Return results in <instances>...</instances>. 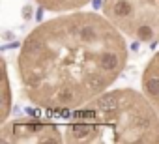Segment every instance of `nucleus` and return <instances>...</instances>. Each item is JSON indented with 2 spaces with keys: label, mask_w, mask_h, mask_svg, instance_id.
Wrapping results in <instances>:
<instances>
[{
  "label": "nucleus",
  "mask_w": 159,
  "mask_h": 144,
  "mask_svg": "<svg viewBox=\"0 0 159 144\" xmlns=\"http://www.w3.org/2000/svg\"><path fill=\"white\" fill-rule=\"evenodd\" d=\"M124 32L92 11L64 13L36 26L17 67L26 97L45 109H79L107 92L127 64Z\"/></svg>",
  "instance_id": "nucleus-1"
},
{
  "label": "nucleus",
  "mask_w": 159,
  "mask_h": 144,
  "mask_svg": "<svg viewBox=\"0 0 159 144\" xmlns=\"http://www.w3.org/2000/svg\"><path fill=\"white\" fill-rule=\"evenodd\" d=\"M60 131L62 142L75 144H155L159 142V112L144 94L122 88L75 109Z\"/></svg>",
  "instance_id": "nucleus-2"
},
{
  "label": "nucleus",
  "mask_w": 159,
  "mask_h": 144,
  "mask_svg": "<svg viewBox=\"0 0 159 144\" xmlns=\"http://www.w3.org/2000/svg\"><path fill=\"white\" fill-rule=\"evenodd\" d=\"M103 13L125 36L159 41V0H105Z\"/></svg>",
  "instance_id": "nucleus-3"
},
{
  "label": "nucleus",
  "mask_w": 159,
  "mask_h": 144,
  "mask_svg": "<svg viewBox=\"0 0 159 144\" xmlns=\"http://www.w3.org/2000/svg\"><path fill=\"white\" fill-rule=\"evenodd\" d=\"M0 138L4 144H58L62 142V131L58 124L17 120L2 125Z\"/></svg>",
  "instance_id": "nucleus-4"
},
{
  "label": "nucleus",
  "mask_w": 159,
  "mask_h": 144,
  "mask_svg": "<svg viewBox=\"0 0 159 144\" xmlns=\"http://www.w3.org/2000/svg\"><path fill=\"white\" fill-rule=\"evenodd\" d=\"M142 94L159 112V51L148 62L142 73Z\"/></svg>",
  "instance_id": "nucleus-5"
},
{
  "label": "nucleus",
  "mask_w": 159,
  "mask_h": 144,
  "mask_svg": "<svg viewBox=\"0 0 159 144\" xmlns=\"http://www.w3.org/2000/svg\"><path fill=\"white\" fill-rule=\"evenodd\" d=\"M36 2L49 11H58V13H67V11H77L84 8L90 0H36Z\"/></svg>",
  "instance_id": "nucleus-6"
},
{
  "label": "nucleus",
  "mask_w": 159,
  "mask_h": 144,
  "mask_svg": "<svg viewBox=\"0 0 159 144\" xmlns=\"http://www.w3.org/2000/svg\"><path fill=\"white\" fill-rule=\"evenodd\" d=\"M4 84H2V92H4V99H2V114H0V120H6L8 114V105H10V86H8V75H6V64H4Z\"/></svg>",
  "instance_id": "nucleus-7"
}]
</instances>
